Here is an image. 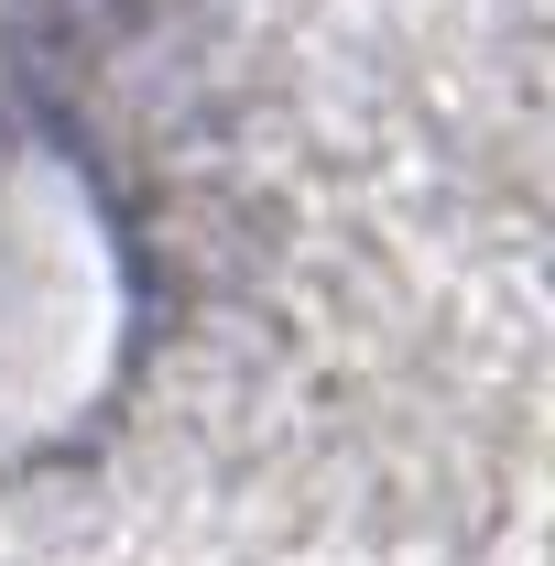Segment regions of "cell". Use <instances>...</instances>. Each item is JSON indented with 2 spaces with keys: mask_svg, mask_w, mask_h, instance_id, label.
I'll return each instance as SVG.
<instances>
[{
  "mask_svg": "<svg viewBox=\"0 0 555 566\" xmlns=\"http://www.w3.org/2000/svg\"><path fill=\"white\" fill-rule=\"evenodd\" d=\"M121 338V251L33 153H0V458L44 447Z\"/></svg>",
  "mask_w": 555,
  "mask_h": 566,
  "instance_id": "6da1fadb",
  "label": "cell"
}]
</instances>
